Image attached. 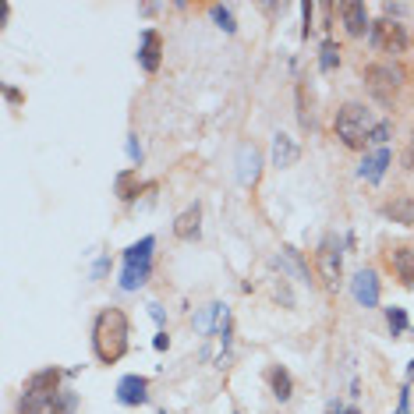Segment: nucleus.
<instances>
[{"instance_id":"obj_1","label":"nucleus","mask_w":414,"mask_h":414,"mask_svg":"<svg viewBox=\"0 0 414 414\" xmlns=\"http://www.w3.org/2000/svg\"><path fill=\"white\" fill-rule=\"evenodd\" d=\"M60 379H64L60 368L32 372L18 397V414H75L78 397L71 389H60Z\"/></svg>"},{"instance_id":"obj_2","label":"nucleus","mask_w":414,"mask_h":414,"mask_svg":"<svg viewBox=\"0 0 414 414\" xmlns=\"http://www.w3.org/2000/svg\"><path fill=\"white\" fill-rule=\"evenodd\" d=\"M131 322L124 315V308H103L92 322V350L103 365H117L131 347Z\"/></svg>"},{"instance_id":"obj_3","label":"nucleus","mask_w":414,"mask_h":414,"mask_svg":"<svg viewBox=\"0 0 414 414\" xmlns=\"http://www.w3.org/2000/svg\"><path fill=\"white\" fill-rule=\"evenodd\" d=\"M333 131L347 149H368L372 146V131H376V117L365 103H344L337 110Z\"/></svg>"},{"instance_id":"obj_4","label":"nucleus","mask_w":414,"mask_h":414,"mask_svg":"<svg viewBox=\"0 0 414 414\" xmlns=\"http://www.w3.org/2000/svg\"><path fill=\"white\" fill-rule=\"evenodd\" d=\"M153 248L156 237H142L138 244H131L124 252V273H120V291H138L142 283L153 273Z\"/></svg>"},{"instance_id":"obj_5","label":"nucleus","mask_w":414,"mask_h":414,"mask_svg":"<svg viewBox=\"0 0 414 414\" xmlns=\"http://www.w3.org/2000/svg\"><path fill=\"white\" fill-rule=\"evenodd\" d=\"M368 39H372V47L383 50V53H404L407 50V29L397 18H379V22H372Z\"/></svg>"},{"instance_id":"obj_6","label":"nucleus","mask_w":414,"mask_h":414,"mask_svg":"<svg viewBox=\"0 0 414 414\" xmlns=\"http://www.w3.org/2000/svg\"><path fill=\"white\" fill-rule=\"evenodd\" d=\"M365 81H368V89L376 92V99L393 103V89L404 86V71H397L393 64H372L365 71Z\"/></svg>"},{"instance_id":"obj_7","label":"nucleus","mask_w":414,"mask_h":414,"mask_svg":"<svg viewBox=\"0 0 414 414\" xmlns=\"http://www.w3.org/2000/svg\"><path fill=\"white\" fill-rule=\"evenodd\" d=\"M315 259H319V273H322V283L326 287H340V276H344V255H340V241L337 237H326L322 244H319V252H315Z\"/></svg>"},{"instance_id":"obj_8","label":"nucleus","mask_w":414,"mask_h":414,"mask_svg":"<svg viewBox=\"0 0 414 414\" xmlns=\"http://www.w3.org/2000/svg\"><path fill=\"white\" fill-rule=\"evenodd\" d=\"M138 64H142V71H149V75L159 71V64H163V36L156 29H146L142 39H138Z\"/></svg>"},{"instance_id":"obj_9","label":"nucleus","mask_w":414,"mask_h":414,"mask_svg":"<svg viewBox=\"0 0 414 414\" xmlns=\"http://www.w3.org/2000/svg\"><path fill=\"white\" fill-rule=\"evenodd\" d=\"M262 174V156L259 149L252 146V142H244V146L237 149V184L241 188H252V184L259 181Z\"/></svg>"},{"instance_id":"obj_10","label":"nucleus","mask_w":414,"mask_h":414,"mask_svg":"<svg viewBox=\"0 0 414 414\" xmlns=\"http://www.w3.org/2000/svg\"><path fill=\"white\" fill-rule=\"evenodd\" d=\"M350 294H354V301L361 308H376L379 305V276H376V269H361V273L350 280Z\"/></svg>"},{"instance_id":"obj_11","label":"nucleus","mask_w":414,"mask_h":414,"mask_svg":"<svg viewBox=\"0 0 414 414\" xmlns=\"http://www.w3.org/2000/svg\"><path fill=\"white\" fill-rule=\"evenodd\" d=\"M117 400L124 407H142L149 404V379L146 376H124L117 383Z\"/></svg>"},{"instance_id":"obj_12","label":"nucleus","mask_w":414,"mask_h":414,"mask_svg":"<svg viewBox=\"0 0 414 414\" xmlns=\"http://www.w3.org/2000/svg\"><path fill=\"white\" fill-rule=\"evenodd\" d=\"M386 262H389V269L397 273V280H400L404 287H414V248H407V244L389 248V252H386Z\"/></svg>"},{"instance_id":"obj_13","label":"nucleus","mask_w":414,"mask_h":414,"mask_svg":"<svg viewBox=\"0 0 414 414\" xmlns=\"http://www.w3.org/2000/svg\"><path fill=\"white\" fill-rule=\"evenodd\" d=\"M337 11H340V18H344L347 36H365V32L372 29L368 11H365V4H358V0H344V4H337Z\"/></svg>"},{"instance_id":"obj_14","label":"nucleus","mask_w":414,"mask_h":414,"mask_svg":"<svg viewBox=\"0 0 414 414\" xmlns=\"http://www.w3.org/2000/svg\"><path fill=\"white\" fill-rule=\"evenodd\" d=\"M393 163V153H389V146L386 149H376V153H368L365 159H361V167H358V177H365V181H372V184H379L383 177H386V167Z\"/></svg>"},{"instance_id":"obj_15","label":"nucleus","mask_w":414,"mask_h":414,"mask_svg":"<svg viewBox=\"0 0 414 414\" xmlns=\"http://www.w3.org/2000/svg\"><path fill=\"white\" fill-rule=\"evenodd\" d=\"M298 159H301V146H298L291 135L276 131V138H273V167L287 170V167H294Z\"/></svg>"},{"instance_id":"obj_16","label":"nucleus","mask_w":414,"mask_h":414,"mask_svg":"<svg viewBox=\"0 0 414 414\" xmlns=\"http://www.w3.org/2000/svg\"><path fill=\"white\" fill-rule=\"evenodd\" d=\"M174 234L181 241H198V234H202V205L198 202L188 205V209L174 220Z\"/></svg>"},{"instance_id":"obj_17","label":"nucleus","mask_w":414,"mask_h":414,"mask_svg":"<svg viewBox=\"0 0 414 414\" xmlns=\"http://www.w3.org/2000/svg\"><path fill=\"white\" fill-rule=\"evenodd\" d=\"M383 216L393 220V223L414 227V195H393V198L383 205Z\"/></svg>"},{"instance_id":"obj_18","label":"nucleus","mask_w":414,"mask_h":414,"mask_svg":"<svg viewBox=\"0 0 414 414\" xmlns=\"http://www.w3.org/2000/svg\"><path fill=\"white\" fill-rule=\"evenodd\" d=\"M266 379H269V389H273V397L280 400V404H287L294 397V379H291V372H287L283 365H273L266 372Z\"/></svg>"},{"instance_id":"obj_19","label":"nucleus","mask_w":414,"mask_h":414,"mask_svg":"<svg viewBox=\"0 0 414 414\" xmlns=\"http://www.w3.org/2000/svg\"><path fill=\"white\" fill-rule=\"evenodd\" d=\"M138 170H120L117 181H114V192L120 195V202H135L138 198Z\"/></svg>"},{"instance_id":"obj_20","label":"nucleus","mask_w":414,"mask_h":414,"mask_svg":"<svg viewBox=\"0 0 414 414\" xmlns=\"http://www.w3.org/2000/svg\"><path fill=\"white\" fill-rule=\"evenodd\" d=\"M337 64H340V47L333 43V39H326V43H322V53H319V68L329 75Z\"/></svg>"},{"instance_id":"obj_21","label":"nucleus","mask_w":414,"mask_h":414,"mask_svg":"<svg viewBox=\"0 0 414 414\" xmlns=\"http://www.w3.org/2000/svg\"><path fill=\"white\" fill-rule=\"evenodd\" d=\"M209 14H213V22H216L223 32H234V29H237V25H234V11L227 8V4H213Z\"/></svg>"},{"instance_id":"obj_22","label":"nucleus","mask_w":414,"mask_h":414,"mask_svg":"<svg viewBox=\"0 0 414 414\" xmlns=\"http://www.w3.org/2000/svg\"><path fill=\"white\" fill-rule=\"evenodd\" d=\"M386 322H389V333H393V337H400L404 329H407V312L393 305V308H386Z\"/></svg>"},{"instance_id":"obj_23","label":"nucleus","mask_w":414,"mask_h":414,"mask_svg":"<svg viewBox=\"0 0 414 414\" xmlns=\"http://www.w3.org/2000/svg\"><path fill=\"white\" fill-rule=\"evenodd\" d=\"M389 120H379L376 124V131H372V146H379V149H386V142H389Z\"/></svg>"},{"instance_id":"obj_24","label":"nucleus","mask_w":414,"mask_h":414,"mask_svg":"<svg viewBox=\"0 0 414 414\" xmlns=\"http://www.w3.org/2000/svg\"><path fill=\"white\" fill-rule=\"evenodd\" d=\"M400 163H404V167L414 174V135L407 138V146H404V156H400Z\"/></svg>"},{"instance_id":"obj_25","label":"nucleus","mask_w":414,"mask_h":414,"mask_svg":"<svg viewBox=\"0 0 414 414\" xmlns=\"http://www.w3.org/2000/svg\"><path fill=\"white\" fill-rule=\"evenodd\" d=\"M312 11H315L312 4H301V14H305V29H301V36H305V39H308V32H312Z\"/></svg>"},{"instance_id":"obj_26","label":"nucleus","mask_w":414,"mask_h":414,"mask_svg":"<svg viewBox=\"0 0 414 414\" xmlns=\"http://www.w3.org/2000/svg\"><path fill=\"white\" fill-rule=\"evenodd\" d=\"M128 156L138 163L142 159V149H138V135H128Z\"/></svg>"},{"instance_id":"obj_27","label":"nucleus","mask_w":414,"mask_h":414,"mask_svg":"<svg viewBox=\"0 0 414 414\" xmlns=\"http://www.w3.org/2000/svg\"><path fill=\"white\" fill-rule=\"evenodd\" d=\"M4 99H8V103H22V92L11 89V86H4Z\"/></svg>"},{"instance_id":"obj_28","label":"nucleus","mask_w":414,"mask_h":414,"mask_svg":"<svg viewBox=\"0 0 414 414\" xmlns=\"http://www.w3.org/2000/svg\"><path fill=\"white\" fill-rule=\"evenodd\" d=\"M326 414H347V411H344L340 400H329V404H326Z\"/></svg>"},{"instance_id":"obj_29","label":"nucleus","mask_w":414,"mask_h":414,"mask_svg":"<svg viewBox=\"0 0 414 414\" xmlns=\"http://www.w3.org/2000/svg\"><path fill=\"white\" fill-rule=\"evenodd\" d=\"M107 269H110V259H99V262H96V269H92V276H103Z\"/></svg>"},{"instance_id":"obj_30","label":"nucleus","mask_w":414,"mask_h":414,"mask_svg":"<svg viewBox=\"0 0 414 414\" xmlns=\"http://www.w3.org/2000/svg\"><path fill=\"white\" fill-rule=\"evenodd\" d=\"M153 344H156V350H163V347H170V337H167V333H159Z\"/></svg>"},{"instance_id":"obj_31","label":"nucleus","mask_w":414,"mask_h":414,"mask_svg":"<svg viewBox=\"0 0 414 414\" xmlns=\"http://www.w3.org/2000/svg\"><path fill=\"white\" fill-rule=\"evenodd\" d=\"M149 312H153L156 322H163V308H159V305H149Z\"/></svg>"},{"instance_id":"obj_32","label":"nucleus","mask_w":414,"mask_h":414,"mask_svg":"<svg viewBox=\"0 0 414 414\" xmlns=\"http://www.w3.org/2000/svg\"><path fill=\"white\" fill-rule=\"evenodd\" d=\"M407 383H414V361H411V368H407Z\"/></svg>"},{"instance_id":"obj_33","label":"nucleus","mask_w":414,"mask_h":414,"mask_svg":"<svg viewBox=\"0 0 414 414\" xmlns=\"http://www.w3.org/2000/svg\"><path fill=\"white\" fill-rule=\"evenodd\" d=\"M347 414H358V411H354V407H350V411H347Z\"/></svg>"}]
</instances>
